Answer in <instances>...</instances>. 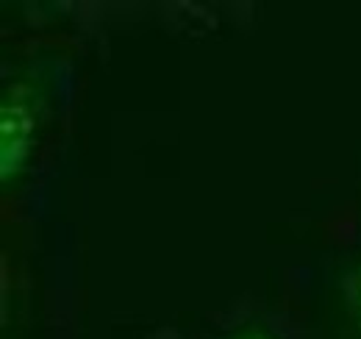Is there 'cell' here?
Returning a JSON list of instances; mask_svg holds the SVG:
<instances>
[{"instance_id":"obj_3","label":"cell","mask_w":361,"mask_h":339,"mask_svg":"<svg viewBox=\"0 0 361 339\" xmlns=\"http://www.w3.org/2000/svg\"><path fill=\"white\" fill-rule=\"evenodd\" d=\"M231 339H270V337H264V334H259V331H245V334H236V337H231Z\"/></svg>"},{"instance_id":"obj_2","label":"cell","mask_w":361,"mask_h":339,"mask_svg":"<svg viewBox=\"0 0 361 339\" xmlns=\"http://www.w3.org/2000/svg\"><path fill=\"white\" fill-rule=\"evenodd\" d=\"M350 306H353V311H356L361 323V270L353 275V284H350Z\"/></svg>"},{"instance_id":"obj_1","label":"cell","mask_w":361,"mask_h":339,"mask_svg":"<svg viewBox=\"0 0 361 339\" xmlns=\"http://www.w3.org/2000/svg\"><path fill=\"white\" fill-rule=\"evenodd\" d=\"M39 139V100L28 84L8 86L0 100V181H17Z\"/></svg>"}]
</instances>
